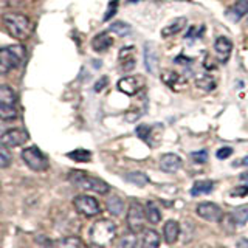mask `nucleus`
Returning <instances> with one entry per match:
<instances>
[{
    "mask_svg": "<svg viewBox=\"0 0 248 248\" xmlns=\"http://www.w3.org/2000/svg\"><path fill=\"white\" fill-rule=\"evenodd\" d=\"M160 247V236L155 230H144L141 236L140 248H158Z\"/></svg>",
    "mask_w": 248,
    "mask_h": 248,
    "instance_id": "a211bd4d",
    "label": "nucleus"
},
{
    "mask_svg": "<svg viewBox=\"0 0 248 248\" xmlns=\"http://www.w3.org/2000/svg\"><path fill=\"white\" fill-rule=\"evenodd\" d=\"M237 248H248V239H240L237 242Z\"/></svg>",
    "mask_w": 248,
    "mask_h": 248,
    "instance_id": "4c0bfd02",
    "label": "nucleus"
},
{
    "mask_svg": "<svg viewBox=\"0 0 248 248\" xmlns=\"http://www.w3.org/2000/svg\"><path fill=\"white\" fill-rule=\"evenodd\" d=\"M163 237L166 244H175L180 237V223L175 220H168L163 227Z\"/></svg>",
    "mask_w": 248,
    "mask_h": 248,
    "instance_id": "2eb2a0df",
    "label": "nucleus"
},
{
    "mask_svg": "<svg viewBox=\"0 0 248 248\" xmlns=\"http://www.w3.org/2000/svg\"><path fill=\"white\" fill-rule=\"evenodd\" d=\"M68 157L75 160V161H81V163H85V161H90L92 158V154L85 149H76L73 152H68Z\"/></svg>",
    "mask_w": 248,
    "mask_h": 248,
    "instance_id": "c756f323",
    "label": "nucleus"
},
{
    "mask_svg": "<svg viewBox=\"0 0 248 248\" xmlns=\"http://www.w3.org/2000/svg\"><path fill=\"white\" fill-rule=\"evenodd\" d=\"M245 14H248V0H237V2L225 13V16H227L228 19H231L232 22H237L239 19H242Z\"/></svg>",
    "mask_w": 248,
    "mask_h": 248,
    "instance_id": "dca6fc26",
    "label": "nucleus"
},
{
    "mask_svg": "<svg viewBox=\"0 0 248 248\" xmlns=\"http://www.w3.org/2000/svg\"><path fill=\"white\" fill-rule=\"evenodd\" d=\"M137 244H138V239L135 236V232L129 231L127 234H124L118 240V244H116V248H137Z\"/></svg>",
    "mask_w": 248,
    "mask_h": 248,
    "instance_id": "393cba45",
    "label": "nucleus"
},
{
    "mask_svg": "<svg viewBox=\"0 0 248 248\" xmlns=\"http://www.w3.org/2000/svg\"><path fill=\"white\" fill-rule=\"evenodd\" d=\"M214 50H216V54H217V58H219V61L227 62L230 59V54H231V50H232V44H231L230 39L220 36V37L216 39Z\"/></svg>",
    "mask_w": 248,
    "mask_h": 248,
    "instance_id": "ddd939ff",
    "label": "nucleus"
},
{
    "mask_svg": "<svg viewBox=\"0 0 248 248\" xmlns=\"http://www.w3.org/2000/svg\"><path fill=\"white\" fill-rule=\"evenodd\" d=\"M185 25H186V19H185V17H178V19H175V20L170 22L168 27H165V28L161 30V36H163V37L174 36V34H177V33H180V31L185 28Z\"/></svg>",
    "mask_w": 248,
    "mask_h": 248,
    "instance_id": "412c9836",
    "label": "nucleus"
},
{
    "mask_svg": "<svg viewBox=\"0 0 248 248\" xmlns=\"http://www.w3.org/2000/svg\"><path fill=\"white\" fill-rule=\"evenodd\" d=\"M144 64H146L147 72H151V73H154L155 70H157V67H158L157 51H155L154 46L151 48V45H149V44H147V45L144 46Z\"/></svg>",
    "mask_w": 248,
    "mask_h": 248,
    "instance_id": "6ab92c4d",
    "label": "nucleus"
},
{
    "mask_svg": "<svg viewBox=\"0 0 248 248\" xmlns=\"http://www.w3.org/2000/svg\"><path fill=\"white\" fill-rule=\"evenodd\" d=\"M28 138H30V135H28L27 130L10 129L0 137V143H2L3 146H6L8 149H11V147H19L22 144H25L28 141Z\"/></svg>",
    "mask_w": 248,
    "mask_h": 248,
    "instance_id": "1a4fd4ad",
    "label": "nucleus"
},
{
    "mask_svg": "<svg viewBox=\"0 0 248 248\" xmlns=\"http://www.w3.org/2000/svg\"><path fill=\"white\" fill-rule=\"evenodd\" d=\"M144 213H146V219L151 223H158L161 220V213L154 202H147V205L144 208Z\"/></svg>",
    "mask_w": 248,
    "mask_h": 248,
    "instance_id": "5701e85b",
    "label": "nucleus"
},
{
    "mask_svg": "<svg viewBox=\"0 0 248 248\" xmlns=\"http://www.w3.org/2000/svg\"><path fill=\"white\" fill-rule=\"evenodd\" d=\"M151 132H152V127L147 126V124H141L140 127H137V135L141 140H144V141H147V137L151 135Z\"/></svg>",
    "mask_w": 248,
    "mask_h": 248,
    "instance_id": "2f4dec72",
    "label": "nucleus"
},
{
    "mask_svg": "<svg viewBox=\"0 0 248 248\" xmlns=\"http://www.w3.org/2000/svg\"><path fill=\"white\" fill-rule=\"evenodd\" d=\"M127 2H130V3H135V2H140V0H127Z\"/></svg>",
    "mask_w": 248,
    "mask_h": 248,
    "instance_id": "a19ab883",
    "label": "nucleus"
},
{
    "mask_svg": "<svg viewBox=\"0 0 248 248\" xmlns=\"http://www.w3.org/2000/svg\"><path fill=\"white\" fill-rule=\"evenodd\" d=\"M51 248H85L84 242L76 236H67V237H61L53 240L50 244Z\"/></svg>",
    "mask_w": 248,
    "mask_h": 248,
    "instance_id": "f3484780",
    "label": "nucleus"
},
{
    "mask_svg": "<svg viewBox=\"0 0 248 248\" xmlns=\"http://www.w3.org/2000/svg\"><path fill=\"white\" fill-rule=\"evenodd\" d=\"M197 214L208 222H220L223 217L220 206L211 203V202H203V203L197 205Z\"/></svg>",
    "mask_w": 248,
    "mask_h": 248,
    "instance_id": "9d476101",
    "label": "nucleus"
},
{
    "mask_svg": "<svg viewBox=\"0 0 248 248\" xmlns=\"http://www.w3.org/2000/svg\"><path fill=\"white\" fill-rule=\"evenodd\" d=\"M214 189V182L211 180H199L194 183L191 194L192 196H203V194H209Z\"/></svg>",
    "mask_w": 248,
    "mask_h": 248,
    "instance_id": "4be33fe9",
    "label": "nucleus"
},
{
    "mask_svg": "<svg viewBox=\"0 0 248 248\" xmlns=\"http://www.w3.org/2000/svg\"><path fill=\"white\" fill-rule=\"evenodd\" d=\"M23 58H25V48L22 45L0 48V75H6L13 68H17L22 64Z\"/></svg>",
    "mask_w": 248,
    "mask_h": 248,
    "instance_id": "20e7f679",
    "label": "nucleus"
},
{
    "mask_svg": "<svg viewBox=\"0 0 248 248\" xmlns=\"http://www.w3.org/2000/svg\"><path fill=\"white\" fill-rule=\"evenodd\" d=\"M17 118V95L8 85H0V120L13 121Z\"/></svg>",
    "mask_w": 248,
    "mask_h": 248,
    "instance_id": "39448f33",
    "label": "nucleus"
},
{
    "mask_svg": "<svg viewBox=\"0 0 248 248\" xmlns=\"http://www.w3.org/2000/svg\"><path fill=\"white\" fill-rule=\"evenodd\" d=\"M107 209L108 213L113 214V216H120L124 211V202L118 197V196H113L107 200Z\"/></svg>",
    "mask_w": 248,
    "mask_h": 248,
    "instance_id": "b1692460",
    "label": "nucleus"
},
{
    "mask_svg": "<svg viewBox=\"0 0 248 248\" xmlns=\"http://www.w3.org/2000/svg\"><path fill=\"white\" fill-rule=\"evenodd\" d=\"M231 219L237 225H245L248 222V206H240L231 214Z\"/></svg>",
    "mask_w": 248,
    "mask_h": 248,
    "instance_id": "cd10ccee",
    "label": "nucleus"
},
{
    "mask_svg": "<svg viewBox=\"0 0 248 248\" xmlns=\"http://www.w3.org/2000/svg\"><path fill=\"white\" fill-rule=\"evenodd\" d=\"M126 180L134 183L135 186H140V188H143L147 183H149V177H147L144 172H130L126 175Z\"/></svg>",
    "mask_w": 248,
    "mask_h": 248,
    "instance_id": "a878e982",
    "label": "nucleus"
},
{
    "mask_svg": "<svg viewBox=\"0 0 248 248\" xmlns=\"http://www.w3.org/2000/svg\"><path fill=\"white\" fill-rule=\"evenodd\" d=\"M22 160L25 161V165L33 169V170H37V172H42V170H46L50 166L48 163V158L45 157V155L37 149V147L31 146V147H27V149L22 151Z\"/></svg>",
    "mask_w": 248,
    "mask_h": 248,
    "instance_id": "423d86ee",
    "label": "nucleus"
},
{
    "mask_svg": "<svg viewBox=\"0 0 248 248\" xmlns=\"http://www.w3.org/2000/svg\"><path fill=\"white\" fill-rule=\"evenodd\" d=\"M3 25L6 31L13 36L14 39H22L28 37L30 30H31V23L27 16L19 14V13H8L3 16Z\"/></svg>",
    "mask_w": 248,
    "mask_h": 248,
    "instance_id": "7ed1b4c3",
    "label": "nucleus"
},
{
    "mask_svg": "<svg viewBox=\"0 0 248 248\" xmlns=\"http://www.w3.org/2000/svg\"><path fill=\"white\" fill-rule=\"evenodd\" d=\"M234 166H248V157H244L242 160H237Z\"/></svg>",
    "mask_w": 248,
    "mask_h": 248,
    "instance_id": "e433bc0d",
    "label": "nucleus"
},
{
    "mask_svg": "<svg viewBox=\"0 0 248 248\" xmlns=\"http://www.w3.org/2000/svg\"><path fill=\"white\" fill-rule=\"evenodd\" d=\"M143 85H144V79L141 76H126V78H123V79H120L118 90L123 92L124 95L134 96L143 89Z\"/></svg>",
    "mask_w": 248,
    "mask_h": 248,
    "instance_id": "9b49d317",
    "label": "nucleus"
},
{
    "mask_svg": "<svg viewBox=\"0 0 248 248\" xmlns=\"http://www.w3.org/2000/svg\"><path fill=\"white\" fill-rule=\"evenodd\" d=\"M192 160L196 163H205L208 160V152L206 151H199V152H192Z\"/></svg>",
    "mask_w": 248,
    "mask_h": 248,
    "instance_id": "473e14b6",
    "label": "nucleus"
},
{
    "mask_svg": "<svg viewBox=\"0 0 248 248\" xmlns=\"http://www.w3.org/2000/svg\"><path fill=\"white\" fill-rule=\"evenodd\" d=\"M73 205L76 208V211L82 216H85V217H93V216H98L101 213V206L98 203V200L90 197V196L75 197Z\"/></svg>",
    "mask_w": 248,
    "mask_h": 248,
    "instance_id": "6e6552de",
    "label": "nucleus"
},
{
    "mask_svg": "<svg viewBox=\"0 0 248 248\" xmlns=\"http://www.w3.org/2000/svg\"><path fill=\"white\" fill-rule=\"evenodd\" d=\"M11 165V154L8 147L0 143V168H8Z\"/></svg>",
    "mask_w": 248,
    "mask_h": 248,
    "instance_id": "7c9ffc66",
    "label": "nucleus"
},
{
    "mask_svg": "<svg viewBox=\"0 0 248 248\" xmlns=\"http://www.w3.org/2000/svg\"><path fill=\"white\" fill-rule=\"evenodd\" d=\"M68 180H70V183H73L76 188L92 191L96 194H107L108 189H110V186H108L104 180L92 177L89 174L82 172V170H72V172L68 174Z\"/></svg>",
    "mask_w": 248,
    "mask_h": 248,
    "instance_id": "f03ea898",
    "label": "nucleus"
},
{
    "mask_svg": "<svg viewBox=\"0 0 248 248\" xmlns=\"http://www.w3.org/2000/svg\"><path fill=\"white\" fill-rule=\"evenodd\" d=\"M248 194V186H237L231 191V196H239V197H245Z\"/></svg>",
    "mask_w": 248,
    "mask_h": 248,
    "instance_id": "f704fd0d",
    "label": "nucleus"
},
{
    "mask_svg": "<svg viewBox=\"0 0 248 248\" xmlns=\"http://www.w3.org/2000/svg\"><path fill=\"white\" fill-rule=\"evenodd\" d=\"M183 160L178 157L177 154H165L160 158V168L165 172H177L178 169H182Z\"/></svg>",
    "mask_w": 248,
    "mask_h": 248,
    "instance_id": "f8f14e48",
    "label": "nucleus"
},
{
    "mask_svg": "<svg viewBox=\"0 0 248 248\" xmlns=\"http://www.w3.org/2000/svg\"><path fill=\"white\" fill-rule=\"evenodd\" d=\"M231 154H232V149H231V147H220V149L217 151V158L225 160V158H228Z\"/></svg>",
    "mask_w": 248,
    "mask_h": 248,
    "instance_id": "72a5a7b5",
    "label": "nucleus"
},
{
    "mask_svg": "<svg viewBox=\"0 0 248 248\" xmlns=\"http://www.w3.org/2000/svg\"><path fill=\"white\" fill-rule=\"evenodd\" d=\"M116 236V227L112 220L101 219L95 222L89 230V239L93 245L96 247H106L112 242Z\"/></svg>",
    "mask_w": 248,
    "mask_h": 248,
    "instance_id": "f257e3e1",
    "label": "nucleus"
},
{
    "mask_svg": "<svg viewBox=\"0 0 248 248\" xmlns=\"http://www.w3.org/2000/svg\"><path fill=\"white\" fill-rule=\"evenodd\" d=\"M196 85L199 89L205 90V92H211L216 87V81L213 79L211 76H202L196 81Z\"/></svg>",
    "mask_w": 248,
    "mask_h": 248,
    "instance_id": "c85d7f7f",
    "label": "nucleus"
},
{
    "mask_svg": "<svg viewBox=\"0 0 248 248\" xmlns=\"http://www.w3.org/2000/svg\"><path fill=\"white\" fill-rule=\"evenodd\" d=\"M120 67L123 72H130L135 67V48L126 46L120 51Z\"/></svg>",
    "mask_w": 248,
    "mask_h": 248,
    "instance_id": "4468645a",
    "label": "nucleus"
},
{
    "mask_svg": "<svg viewBox=\"0 0 248 248\" xmlns=\"http://www.w3.org/2000/svg\"><path fill=\"white\" fill-rule=\"evenodd\" d=\"M112 31V33H115L116 36H120V37H124V36H129L132 33V28L130 25H127L126 22H113L110 28H108Z\"/></svg>",
    "mask_w": 248,
    "mask_h": 248,
    "instance_id": "bb28decb",
    "label": "nucleus"
},
{
    "mask_svg": "<svg viewBox=\"0 0 248 248\" xmlns=\"http://www.w3.org/2000/svg\"><path fill=\"white\" fill-rule=\"evenodd\" d=\"M116 6H118V0H113V2H110V5H108V11H107V14L104 16V19L106 20H108L112 17V16L116 13Z\"/></svg>",
    "mask_w": 248,
    "mask_h": 248,
    "instance_id": "c9c22d12",
    "label": "nucleus"
},
{
    "mask_svg": "<svg viewBox=\"0 0 248 248\" xmlns=\"http://www.w3.org/2000/svg\"><path fill=\"white\" fill-rule=\"evenodd\" d=\"M8 6V0H0V8Z\"/></svg>",
    "mask_w": 248,
    "mask_h": 248,
    "instance_id": "58836bf2",
    "label": "nucleus"
},
{
    "mask_svg": "<svg viewBox=\"0 0 248 248\" xmlns=\"http://www.w3.org/2000/svg\"><path fill=\"white\" fill-rule=\"evenodd\" d=\"M112 44H113V39H112V36L108 34V33H101V34H98L95 39H93V42H92L93 50L99 51V53L101 51H106Z\"/></svg>",
    "mask_w": 248,
    "mask_h": 248,
    "instance_id": "aec40b11",
    "label": "nucleus"
},
{
    "mask_svg": "<svg viewBox=\"0 0 248 248\" xmlns=\"http://www.w3.org/2000/svg\"><path fill=\"white\" fill-rule=\"evenodd\" d=\"M144 219H146V213H144L143 205L137 200L130 202L129 209H127V217H126L127 228L137 234V232H140L144 228Z\"/></svg>",
    "mask_w": 248,
    "mask_h": 248,
    "instance_id": "0eeeda50",
    "label": "nucleus"
},
{
    "mask_svg": "<svg viewBox=\"0 0 248 248\" xmlns=\"http://www.w3.org/2000/svg\"><path fill=\"white\" fill-rule=\"evenodd\" d=\"M240 178H242V180H248V172L242 174V175H240Z\"/></svg>",
    "mask_w": 248,
    "mask_h": 248,
    "instance_id": "ea45409f",
    "label": "nucleus"
}]
</instances>
